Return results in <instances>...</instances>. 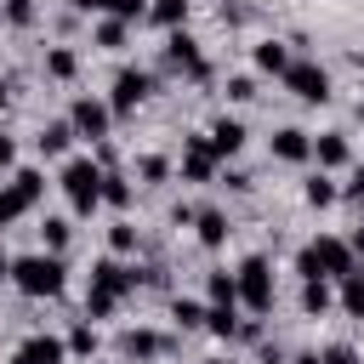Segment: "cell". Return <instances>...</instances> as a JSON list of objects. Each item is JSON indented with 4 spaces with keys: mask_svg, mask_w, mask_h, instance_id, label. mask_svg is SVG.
<instances>
[{
    "mask_svg": "<svg viewBox=\"0 0 364 364\" xmlns=\"http://www.w3.org/2000/svg\"><path fill=\"white\" fill-rule=\"evenodd\" d=\"M63 193H68L74 216H91L102 205V165L97 159H68L63 165Z\"/></svg>",
    "mask_w": 364,
    "mask_h": 364,
    "instance_id": "1",
    "label": "cell"
},
{
    "mask_svg": "<svg viewBox=\"0 0 364 364\" xmlns=\"http://www.w3.org/2000/svg\"><path fill=\"white\" fill-rule=\"evenodd\" d=\"M11 284L23 296H63V262L57 256H17L11 262Z\"/></svg>",
    "mask_w": 364,
    "mask_h": 364,
    "instance_id": "2",
    "label": "cell"
},
{
    "mask_svg": "<svg viewBox=\"0 0 364 364\" xmlns=\"http://www.w3.org/2000/svg\"><path fill=\"white\" fill-rule=\"evenodd\" d=\"M239 301L250 313H273V267H267V256H245L239 262Z\"/></svg>",
    "mask_w": 364,
    "mask_h": 364,
    "instance_id": "3",
    "label": "cell"
},
{
    "mask_svg": "<svg viewBox=\"0 0 364 364\" xmlns=\"http://www.w3.org/2000/svg\"><path fill=\"white\" fill-rule=\"evenodd\" d=\"M165 68H176L188 80H210V63H205V51H199V40L188 28H171L165 34Z\"/></svg>",
    "mask_w": 364,
    "mask_h": 364,
    "instance_id": "4",
    "label": "cell"
},
{
    "mask_svg": "<svg viewBox=\"0 0 364 364\" xmlns=\"http://www.w3.org/2000/svg\"><path fill=\"white\" fill-rule=\"evenodd\" d=\"M284 85H290L301 102H330V74H324L318 63H307V57H296V63L284 68Z\"/></svg>",
    "mask_w": 364,
    "mask_h": 364,
    "instance_id": "5",
    "label": "cell"
},
{
    "mask_svg": "<svg viewBox=\"0 0 364 364\" xmlns=\"http://www.w3.org/2000/svg\"><path fill=\"white\" fill-rule=\"evenodd\" d=\"M148 97H154V74H148V68H119V74H114L108 108H114V114H131V108L148 102Z\"/></svg>",
    "mask_w": 364,
    "mask_h": 364,
    "instance_id": "6",
    "label": "cell"
},
{
    "mask_svg": "<svg viewBox=\"0 0 364 364\" xmlns=\"http://www.w3.org/2000/svg\"><path fill=\"white\" fill-rule=\"evenodd\" d=\"M108 119H114V108H108V102H97V97H80V102L68 108V125H74L80 136H91V142H102V136H108Z\"/></svg>",
    "mask_w": 364,
    "mask_h": 364,
    "instance_id": "7",
    "label": "cell"
},
{
    "mask_svg": "<svg viewBox=\"0 0 364 364\" xmlns=\"http://www.w3.org/2000/svg\"><path fill=\"white\" fill-rule=\"evenodd\" d=\"M216 165H222V154L210 148V136H188V148H182V176H188V182H210Z\"/></svg>",
    "mask_w": 364,
    "mask_h": 364,
    "instance_id": "8",
    "label": "cell"
},
{
    "mask_svg": "<svg viewBox=\"0 0 364 364\" xmlns=\"http://www.w3.org/2000/svg\"><path fill=\"white\" fill-rule=\"evenodd\" d=\"M136 279H148V273H142V267H119L114 256L91 267V284H97V290H108V296H119V301H125V296L136 290Z\"/></svg>",
    "mask_w": 364,
    "mask_h": 364,
    "instance_id": "9",
    "label": "cell"
},
{
    "mask_svg": "<svg viewBox=\"0 0 364 364\" xmlns=\"http://www.w3.org/2000/svg\"><path fill=\"white\" fill-rule=\"evenodd\" d=\"M313 256H318V267H324V279H347V273L358 267V256H353V245H347V239H330V233H324V239L313 245Z\"/></svg>",
    "mask_w": 364,
    "mask_h": 364,
    "instance_id": "10",
    "label": "cell"
},
{
    "mask_svg": "<svg viewBox=\"0 0 364 364\" xmlns=\"http://www.w3.org/2000/svg\"><path fill=\"white\" fill-rule=\"evenodd\" d=\"M63 358H68V341H57V336H28L11 353V364H63Z\"/></svg>",
    "mask_w": 364,
    "mask_h": 364,
    "instance_id": "11",
    "label": "cell"
},
{
    "mask_svg": "<svg viewBox=\"0 0 364 364\" xmlns=\"http://www.w3.org/2000/svg\"><path fill=\"white\" fill-rule=\"evenodd\" d=\"M125 358H136V364H148V358H159V353H171V336H159V330H125Z\"/></svg>",
    "mask_w": 364,
    "mask_h": 364,
    "instance_id": "12",
    "label": "cell"
},
{
    "mask_svg": "<svg viewBox=\"0 0 364 364\" xmlns=\"http://www.w3.org/2000/svg\"><path fill=\"white\" fill-rule=\"evenodd\" d=\"M307 154H313V136H307V131H296V125L273 131V159H284V165H301Z\"/></svg>",
    "mask_w": 364,
    "mask_h": 364,
    "instance_id": "13",
    "label": "cell"
},
{
    "mask_svg": "<svg viewBox=\"0 0 364 364\" xmlns=\"http://www.w3.org/2000/svg\"><path fill=\"white\" fill-rule=\"evenodd\" d=\"M210 148H216V154H222V159H228V154H239V148H245V125H239V119H228V114H222V119H216V125H210Z\"/></svg>",
    "mask_w": 364,
    "mask_h": 364,
    "instance_id": "14",
    "label": "cell"
},
{
    "mask_svg": "<svg viewBox=\"0 0 364 364\" xmlns=\"http://www.w3.org/2000/svg\"><path fill=\"white\" fill-rule=\"evenodd\" d=\"M205 290H210V307H239V273L216 267V273L205 279Z\"/></svg>",
    "mask_w": 364,
    "mask_h": 364,
    "instance_id": "15",
    "label": "cell"
},
{
    "mask_svg": "<svg viewBox=\"0 0 364 364\" xmlns=\"http://www.w3.org/2000/svg\"><path fill=\"white\" fill-rule=\"evenodd\" d=\"M74 11H108V17H125V23L148 17V6H142V0H74Z\"/></svg>",
    "mask_w": 364,
    "mask_h": 364,
    "instance_id": "16",
    "label": "cell"
},
{
    "mask_svg": "<svg viewBox=\"0 0 364 364\" xmlns=\"http://www.w3.org/2000/svg\"><path fill=\"white\" fill-rule=\"evenodd\" d=\"M74 136H80V131H74L68 119H57V125H46L34 142H40V154H51V159H57V154H68V142H74Z\"/></svg>",
    "mask_w": 364,
    "mask_h": 364,
    "instance_id": "17",
    "label": "cell"
},
{
    "mask_svg": "<svg viewBox=\"0 0 364 364\" xmlns=\"http://www.w3.org/2000/svg\"><path fill=\"white\" fill-rule=\"evenodd\" d=\"M330 301H336L330 296V279H301V313L318 318V313H330Z\"/></svg>",
    "mask_w": 364,
    "mask_h": 364,
    "instance_id": "18",
    "label": "cell"
},
{
    "mask_svg": "<svg viewBox=\"0 0 364 364\" xmlns=\"http://www.w3.org/2000/svg\"><path fill=\"white\" fill-rule=\"evenodd\" d=\"M256 68H262V74H279V80H284V68H290V51H284L279 40H262V46H256Z\"/></svg>",
    "mask_w": 364,
    "mask_h": 364,
    "instance_id": "19",
    "label": "cell"
},
{
    "mask_svg": "<svg viewBox=\"0 0 364 364\" xmlns=\"http://www.w3.org/2000/svg\"><path fill=\"white\" fill-rule=\"evenodd\" d=\"M313 154H318V165H347V154H353V148H347V136H341V131H324V136L313 142Z\"/></svg>",
    "mask_w": 364,
    "mask_h": 364,
    "instance_id": "20",
    "label": "cell"
},
{
    "mask_svg": "<svg viewBox=\"0 0 364 364\" xmlns=\"http://www.w3.org/2000/svg\"><path fill=\"white\" fill-rule=\"evenodd\" d=\"M193 228H199V245H210V250L228 239V216H222V210H199V216H193Z\"/></svg>",
    "mask_w": 364,
    "mask_h": 364,
    "instance_id": "21",
    "label": "cell"
},
{
    "mask_svg": "<svg viewBox=\"0 0 364 364\" xmlns=\"http://www.w3.org/2000/svg\"><path fill=\"white\" fill-rule=\"evenodd\" d=\"M148 23H159V28H182V23H188V0H154V6H148Z\"/></svg>",
    "mask_w": 364,
    "mask_h": 364,
    "instance_id": "22",
    "label": "cell"
},
{
    "mask_svg": "<svg viewBox=\"0 0 364 364\" xmlns=\"http://www.w3.org/2000/svg\"><path fill=\"white\" fill-rule=\"evenodd\" d=\"M46 74H51V80H74V74H80V57H74L68 46H51V51H46Z\"/></svg>",
    "mask_w": 364,
    "mask_h": 364,
    "instance_id": "23",
    "label": "cell"
},
{
    "mask_svg": "<svg viewBox=\"0 0 364 364\" xmlns=\"http://www.w3.org/2000/svg\"><path fill=\"white\" fill-rule=\"evenodd\" d=\"M341 313L364 318V273H358V267H353V273L341 279Z\"/></svg>",
    "mask_w": 364,
    "mask_h": 364,
    "instance_id": "24",
    "label": "cell"
},
{
    "mask_svg": "<svg viewBox=\"0 0 364 364\" xmlns=\"http://www.w3.org/2000/svg\"><path fill=\"white\" fill-rule=\"evenodd\" d=\"M301 199H307V205H318V210H324V205H336V199H341V188H336V182H330V176H307V188H301Z\"/></svg>",
    "mask_w": 364,
    "mask_h": 364,
    "instance_id": "25",
    "label": "cell"
},
{
    "mask_svg": "<svg viewBox=\"0 0 364 364\" xmlns=\"http://www.w3.org/2000/svg\"><path fill=\"white\" fill-rule=\"evenodd\" d=\"M102 205L125 210V205H131V182H125V176H114V171H102Z\"/></svg>",
    "mask_w": 364,
    "mask_h": 364,
    "instance_id": "26",
    "label": "cell"
},
{
    "mask_svg": "<svg viewBox=\"0 0 364 364\" xmlns=\"http://www.w3.org/2000/svg\"><path fill=\"white\" fill-rule=\"evenodd\" d=\"M125 28H131L125 17H108V23H97V46H102V51H119V46H125Z\"/></svg>",
    "mask_w": 364,
    "mask_h": 364,
    "instance_id": "27",
    "label": "cell"
},
{
    "mask_svg": "<svg viewBox=\"0 0 364 364\" xmlns=\"http://www.w3.org/2000/svg\"><path fill=\"white\" fill-rule=\"evenodd\" d=\"M171 318H176L182 330H199V324H205V307L188 301V296H176V301H171Z\"/></svg>",
    "mask_w": 364,
    "mask_h": 364,
    "instance_id": "28",
    "label": "cell"
},
{
    "mask_svg": "<svg viewBox=\"0 0 364 364\" xmlns=\"http://www.w3.org/2000/svg\"><path fill=\"white\" fill-rule=\"evenodd\" d=\"M136 176H142V182H165V176H171V159H165V154H142V159H136Z\"/></svg>",
    "mask_w": 364,
    "mask_h": 364,
    "instance_id": "29",
    "label": "cell"
},
{
    "mask_svg": "<svg viewBox=\"0 0 364 364\" xmlns=\"http://www.w3.org/2000/svg\"><path fill=\"white\" fill-rule=\"evenodd\" d=\"M11 188L23 193V205H34V199L46 193V176H40V171H17V176H11Z\"/></svg>",
    "mask_w": 364,
    "mask_h": 364,
    "instance_id": "30",
    "label": "cell"
},
{
    "mask_svg": "<svg viewBox=\"0 0 364 364\" xmlns=\"http://www.w3.org/2000/svg\"><path fill=\"white\" fill-rule=\"evenodd\" d=\"M114 307H119V296H108V290H97V284L85 290V318H108Z\"/></svg>",
    "mask_w": 364,
    "mask_h": 364,
    "instance_id": "31",
    "label": "cell"
},
{
    "mask_svg": "<svg viewBox=\"0 0 364 364\" xmlns=\"http://www.w3.org/2000/svg\"><path fill=\"white\" fill-rule=\"evenodd\" d=\"M205 330H216V336H239L233 307H205Z\"/></svg>",
    "mask_w": 364,
    "mask_h": 364,
    "instance_id": "32",
    "label": "cell"
},
{
    "mask_svg": "<svg viewBox=\"0 0 364 364\" xmlns=\"http://www.w3.org/2000/svg\"><path fill=\"white\" fill-rule=\"evenodd\" d=\"M68 353H74V358H91V353H97V330H91V324H74V330H68Z\"/></svg>",
    "mask_w": 364,
    "mask_h": 364,
    "instance_id": "33",
    "label": "cell"
},
{
    "mask_svg": "<svg viewBox=\"0 0 364 364\" xmlns=\"http://www.w3.org/2000/svg\"><path fill=\"white\" fill-rule=\"evenodd\" d=\"M40 239H46V245H51V250H63V245H68V239H74V228H68V222H63V216H46V228H40Z\"/></svg>",
    "mask_w": 364,
    "mask_h": 364,
    "instance_id": "34",
    "label": "cell"
},
{
    "mask_svg": "<svg viewBox=\"0 0 364 364\" xmlns=\"http://www.w3.org/2000/svg\"><path fill=\"white\" fill-rule=\"evenodd\" d=\"M108 245H114V256H125V250H136V228H125V222H114V228H108Z\"/></svg>",
    "mask_w": 364,
    "mask_h": 364,
    "instance_id": "35",
    "label": "cell"
},
{
    "mask_svg": "<svg viewBox=\"0 0 364 364\" xmlns=\"http://www.w3.org/2000/svg\"><path fill=\"white\" fill-rule=\"evenodd\" d=\"M6 23L11 28H28L34 23V0H6Z\"/></svg>",
    "mask_w": 364,
    "mask_h": 364,
    "instance_id": "36",
    "label": "cell"
},
{
    "mask_svg": "<svg viewBox=\"0 0 364 364\" xmlns=\"http://www.w3.org/2000/svg\"><path fill=\"white\" fill-rule=\"evenodd\" d=\"M23 210H28V205H23V193H17V188H6V193H0V228H6V222H17Z\"/></svg>",
    "mask_w": 364,
    "mask_h": 364,
    "instance_id": "37",
    "label": "cell"
},
{
    "mask_svg": "<svg viewBox=\"0 0 364 364\" xmlns=\"http://www.w3.org/2000/svg\"><path fill=\"white\" fill-rule=\"evenodd\" d=\"M228 97H233V102H250V97H256V80H250V74H233V80H228Z\"/></svg>",
    "mask_w": 364,
    "mask_h": 364,
    "instance_id": "38",
    "label": "cell"
},
{
    "mask_svg": "<svg viewBox=\"0 0 364 364\" xmlns=\"http://www.w3.org/2000/svg\"><path fill=\"white\" fill-rule=\"evenodd\" d=\"M296 273H301V279H324V267H318V256H313V245H307V250L296 256Z\"/></svg>",
    "mask_w": 364,
    "mask_h": 364,
    "instance_id": "39",
    "label": "cell"
},
{
    "mask_svg": "<svg viewBox=\"0 0 364 364\" xmlns=\"http://www.w3.org/2000/svg\"><path fill=\"white\" fill-rule=\"evenodd\" d=\"M324 364H364V358H358V353H353V347H347V341H336V347H330V353H324Z\"/></svg>",
    "mask_w": 364,
    "mask_h": 364,
    "instance_id": "40",
    "label": "cell"
},
{
    "mask_svg": "<svg viewBox=\"0 0 364 364\" xmlns=\"http://www.w3.org/2000/svg\"><path fill=\"white\" fill-rule=\"evenodd\" d=\"M341 193H347V199H353V205H364V165H358V171H353V176H347V188H341Z\"/></svg>",
    "mask_w": 364,
    "mask_h": 364,
    "instance_id": "41",
    "label": "cell"
},
{
    "mask_svg": "<svg viewBox=\"0 0 364 364\" xmlns=\"http://www.w3.org/2000/svg\"><path fill=\"white\" fill-rule=\"evenodd\" d=\"M17 159V148H11V136H0V165H11Z\"/></svg>",
    "mask_w": 364,
    "mask_h": 364,
    "instance_id": "42",
    "label": "cell"
},
{
    "mask_svg": "<svg viewBox=\"0 0 364 364\" xmlns=\"http://www.w3.org/2000/svg\"><path fill=\"white\" fill-rule=\"evenodd\" d=\"M347 245H353V256L364 262V228H353V239H347Z\"/></svg>",
    "mask_w": 364,
    "mask_h": 364,
    "instance_id": "43",
    "label": "cell"
},
{
    "mask_svg": "<svg viewBox=\"0 0 364 364\" xmlns=\"http://www.w3.org/2000/svg\"><path fill=\"white\" fill-rule=\"evenodd\" d=\"M290 364H324V353H296Z\"/></svg>",
    "mask_w": 364,
    "mask_h": 364,
    "instance_id": "44",
    "label": "cell"
},
{
    "mask_svg": "<svg viewBox=\"0 0 364 364\" xmlns=\"http://www.w3.org/2000/svg\"><path fill=\"white\" fill-rule=\"evenodd\" d=\"M0 279H11V256L6 250H0Z\"/></svg>",
    "mask_w": 364,
    "mask_h": 364,
    "instance_id": "45",
    "label": "cell"
},
{
    "mask_svg": "<svg viewBox=\"0 0 364 364\" xmlns=\"http://www.w3.org/2000/svg\"><path fill=\"white\" fill-rule=\"evenodd\" d=\"M205 364H228V358H205Z\"/></svg>",
    "mask_w": 364,
    "mask_h": 364,
    "instance_id": "46",
    "label": "cell"
},
{
    "mask_svg": "<svg viewBox=\"0 0 364 364\" xmlns=\"http://www.w3.org/2000/svg\"><path fill=\"white\" fill-rule=\"evenodd\" d=\"M358 119H364V102H358Z\"/></svg>",
    "mask_w": 364,
    "mask_h": 364,
    "instance_id": "47",
    "label": "cell"
},
{
    "mask_svg": "<svg viewBox=\"0 0 364 364\" xmlns=\"http://www.w3.org/2000/svg\"><path fill=\"white\" fill-rule=\"evenodd\" d=\"M0 102H6V85H0Z\"/></svg>",
    "mask_w": 364,
    "mask_h": 364,
    "instance_id": "48",
    "label": "cell"
}]
</instances>
